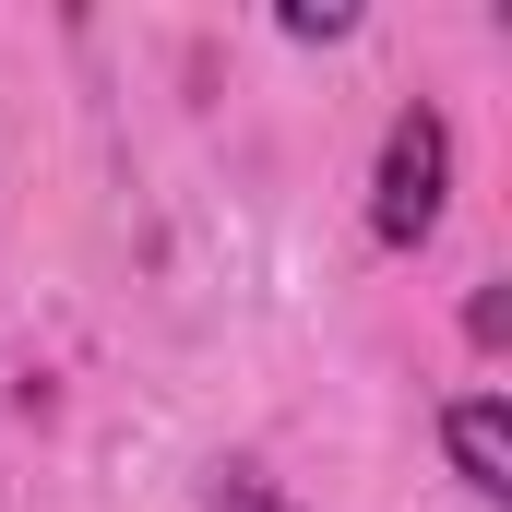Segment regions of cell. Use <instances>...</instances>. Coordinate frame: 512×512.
Returning <instances> with one entry per match:
<instances>
[{"label": "cell", "instance_id": "cell-1", "mask_svg": "<svg viewBox=\"0 0 512 512\" xmlns=\"http://www.w3.org/2000/svg\"><path fill=\"white\" fill-rule=\"evenodd\" d=\"M441 203H453V120H441V108H405V120L382 131L370 239H382V251H417V239L441 227Z\"/></svg>", "mask_w": 512, "mask_h": 512}, {"label": "cell", "instance_id": "cell-2", "mask_svg": "<svg viewBox=\"0 0 512 512\" xmlns=\"http://www.w3.org/2000/svg\"><path fill=\"white\" fill-rule=\"evenodd\" d=\"M441 441H453V477H465L477 501H512V417H501V393H465V405L441 417Z\"/></svg>", "mask_w": 512, "mask_h": 512}]
</instances>
